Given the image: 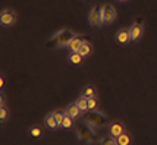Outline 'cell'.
<instances>
[{"label": "cell", "mask_w": 157, "mask_h": 145, "mask_svg": "<svg viewBox=\"0 0 157 145\" xmlns=\"http://www.w3.org/2000/svg\"><path fill=\"white\" fill-rule=\"evenodd\" d=\"M74 126V119L71 117V116H65V119H63V123H62V128L63 129H71Z\"/></svg>", "instance_id": "21"}, {"label": "cell", "mask_w": 157, "mask_h": 145, "mask_svg": "<svg viewBox=\"0 0 157 145\" xmlns=\"http://www.w3.org/2000/svg\"><path fill=\"white\" fill-rule=\"evenodd\" d=\"M68 60L71 63H74V65H81L84 62V57L79 54V51H69Z\"/></svg>", "instance_id": "15"}, {"label": "cell", "mask_w": 157, "mask_h": 145, "mask_svg": "<svg viewBox=\"0 0 157 145\" xmlns=\"http://www.w3.org/2000/svg\"><path fill=\"white\" fill-rule=\"evenodd\" d=\"M53 114H55L56 120H57V123H59V126L62 128V123H63V119H65V116H66V113H65V110H60V109H56V110H53Z\"/></svg>", "instance_id": "18"}, {"label": "cell", "mask_w": 157, "mask_h": 145, "mask_svg": "<svg viewBox=\"0 0 157 145\" xmlns=\"http://www.w3.org/2000/svg\"><path fill=\"white\" fill-rule=\"evenodd\" d=\"M116 41L122 46H126L131 40V34H129V28H121L116 32Z\"/></svg>", "instance_id": "8"}, {"label": "cell", "mask_w": 157, "mask_h": 145, "mask_svg": "<svg viewBox=\"0 0 157 145\" xmlns=\"http://www.w3.org/2000/svg\"><path fill=\"white\" fill-rule=\"evenodd\" d=\"M28 132H29V135H31L33 138H41V136H43L41 126H31V128L28 129Z\"/></svg>", "instance_id": "17"}, {"label": "cell", "mask_w": 157, "mask_h": 145, "mask_svg": "<svg viewBox=\"0 0 157 145\" xmlns=\"http://www.w3.org/2000/svg\"><path fill=\"white\" fill-rule=\"evenodd\" d=\"M107 128H109V135L113 136V138H117L119 135H122L123 132H126L125 125H123L122 122H119V120H112V122H109Z\"/></svg>", "instance_id": "6"}, {"label": "cell", "mask_w": 157, "mask_h": 145, "mask_svg": "<svg viewBox=\"0 0 157 145\" xmlns=\"http://www.w3.org/2000/svg\"><path fill=\"white\" fill-rule=\"evenodd\" d=\"M117 2H121V3H125V2H128V0H117Z\"/></svg>", "instance_id": "25"}, {"label": "cell", "mask_w": 157, "mask_h": 145, "mask_svg": "<svg viewBox=\"0 0 157 145\" xmlns=\"http://www.w3.org/2000/svg\"><path fill=\"white\" fill-rule=\"evenodd\" d=\"M82 43H84V40H82L81 37H78V35H75L71 41H69V44L66 46V47L69 48V51H78L79 50V47L82 46Z\"/></svg>", "instance_id": "12"}, {"label": "cell", "mask_w": 157, "mask_h": 145, "mask_svg": "<svg viewBox=\"0 0 157 145\" xmlns=\"http://www.w3.org/2000/svg\"><path fill=\"white\" fill-rule=\"evenodd\" d=\"M65 113H66L68 116H71L74 120H76L78 117H81V114H82V111L79 110V107H78L75 103L68 104V106L65 107Z\"/></svg>", "instance_id": "9"}, {"label": "cell", "mask_w": 157, "mask_h": 145, "mask_svg": "<svg viewBox=\"0 0 157 145\" xmlns=\"http://www.w3.org/2000/svg\"><path fill=\"white\" fill-rule=\"evenodd\" d=\"M75 104L79 107V110H81L82 113H87V111H88V98H87V97L79 95L75 100Z\"/></svg>", "instance_id": "14"}, {"label": "cell", "mask_w": 157, "mask_h": 145, "mask_svg": "<svg viewBox=\"0 0 157 145\" xmlns=\"http://www.w3.org/2000/svg\"><path fill=\"white\" fill-rule=\"evenodd\" d=\"M100 145H119L117 144L116 138H113V136H104V138L100 141Z\"/></svg>", "instance_id": "20"}, {"label": "cell", "mask_w": 157, "mask_h": 145, "mask_svg": "<svg viewBox=\"0 0 157 145\" xmlns=\"http://www.w3.org/2000/svg\"><path fill=\"white\" fill-rule=\"evenodd\" d=\"M101 12H103V24H113L115 19H116V7L110 3H104L101 5Z\"/></svg>", "instance_id": "3"}, {"label": "cell", "mask_w": 157, "mask_h": 145, "mask_svg": "<svg viewBox=\"0 0 157 145\" xmlns=\"http://www.w3.org/2000/svg\"><path fill=\"white\" fill-rule=\"evenodd\" d=\"M16 19H18V15L16 12L10 10V9H3L0 12V24L3 27H12L16 24Z\"/></svg>", "instance_id": "5"}, {"label": "cell", "mask_w": 157, "mask_h": 145, "mask_svg": "<svg viewBox=\"0 0 157 145\" xmlns=\"http://www.w3.org/2000/svg\"><path fill=\"white\" fill-rule=\"evenodd\" d=\"M5 103H6V97L2 92V94H0V106H5Z\"/></svg>", "instance_id": "24"}, {"label": "cell", "mask_w": 157, "mask_h": 145, "mask_svg": "<svg viewBox=\"0 0 157 145\" xmlns=\"http://www.w3.org/2000/svg\"><path fill=\"white\" fill-rule=\"evenodd\" d=\"M78 51H79V54H81L84 59H87V57H90V56L93 54V44L84 40V43H82V46L79 47Z\"/></svg>", "instance_id": "11"}, {"label": "cell", "mask_w": 157, "mask_h": 145, "mask_svg": "<svg viewBox=\"0 0 157 145\" xmlns=\"http://www.w3.org/2000/svg\"><path fill=\"white\" fill-rule=\"evenodd\" d=\"M97 88L94 87V85H85L84 88H82V92H81V95L84 97H87V98H93V97H97Z\"/></svg>", "instance_id": "13"}, {"label": "cell", "mask_w": 157, "mask_h": 145, "mask_svg": "<svg viewBox=\"0 0 157 145\" xmlns=\"http://www.w3.org/2000/svg\"><path fill=\"white\" fill-rule=\"evenodd\" d=\"M97 106H98V100H97V97L88 98V110H97Z\"/></svg>", "instance_id": "22"}, {"label": "cell", "mask_w": 157, "mask_h": 145, "mask_svg": "<svg viewBox=\"0 0 157 145\" xmlns=\"http://www.w3.org/2000/svg\"><path fill=\"white\" fill-rule=\"evenodd\" d=\"M5 85H6V82H5V76L2 75L0 76V88H2V91L5 90Z\"/></svg>", "instance_id": "23"}, {"label": "cell", "mask_w": 157, "mask_h": 145, "mask_svg": "<svg viewBox=\"0 0 157 145\" xmlns=\"http://www.w3.org/2000/svg\"><path fill=\"white\" fill-rule=\"evenodd\" d=\"M107 119L104 114L98 113L97 110H88V114H85V123L91 128V131L94 132L96 128H100L103 125H106Z\"/></svg>", "instance_id": "2"}, {"label": "cell", "mask_w": 157, "mask_h": 145, "mask_svg": "<svg viewBox=\"0 0 157 145\" xmlns=\"http://www.w3.org/2000/svg\"><path fill=\"white\" fill-rule=\"evenodd\" d=\"M0 120H2V123L9 120V110L6 106H0Z\"/></svg>", "instance_id": "19"}, {"label": "cell", "mask_w": 157, "mask_h": 145, "mask_svg": "<svg viewBox=\"0 0 157 145\" xmlns=\"http://www.w3.org/2000/svg\"><path fill=\"white\" fill-rule=\"evenodd\" d=\"M44 125L47 126L48 129H52V131H56V129L60 128L59 123H57V120H56V117H55V114H53V111L48 113V114H46V117H44Z\"/></svg>", "instance_id": "10"}, {"label": "cell", "mask_w": 157, "mask_h": 145, "mask_svg": "<svg viewBox=\"0 0 157 145\" xmlns=\"http://www.w3.org/2000/svg\"><path fill=\"white\" fill-rule=\"evenodd\" d=\"M75 32L71 31L68 28H63V29H59L57 32L52 35L47 40V44H52V47L55 48H60V47H66L69 44V41L75 37Z\"/></svg>", "instance_id": "1"}, {"label": "cell", "mask_w": 157, "mask_h": 145, "mask_svg": "<svg viewBox=\"0 0 157 145\" xmlns=\"http://www.w3.org/2000/svg\"><path fill=\"white\" fill-rule=\"evenodd\" d=\"M116 141H117V144L119 145H131V135L128 133V132H123L122 135H119L116 138Z\"/></svg>", "instance_id": "16"}, {"label": "cell", "mask_w": 157, "mask_h": 145, "mask_svg": "<svg viewBox=\"0 0 157 145\" xmlns=\"http://www.w3.org/2000/svg\"><path fill=\"white\" fill-rule=\"evenodd\" d=\"M129 34L132 41H140L144 35V25L141 22H134L129 27Z\"/></svg>", "instance_id": "7"}, {"label": "cell", "mask_w": 157, "mask_h": 145, "mask_svg": "<svg viewBox=\"0 0 157 145\" xmlns=\"http://www.w3.org/2000/svg\"><path fill=\"white\" fill-rule=\"evenodd\" d=\"M88 19L90 24L93 27H103V12H101V6H93L90 9L88 13Z\"/></svg>", "instance_id": "4"}]
</instances>
